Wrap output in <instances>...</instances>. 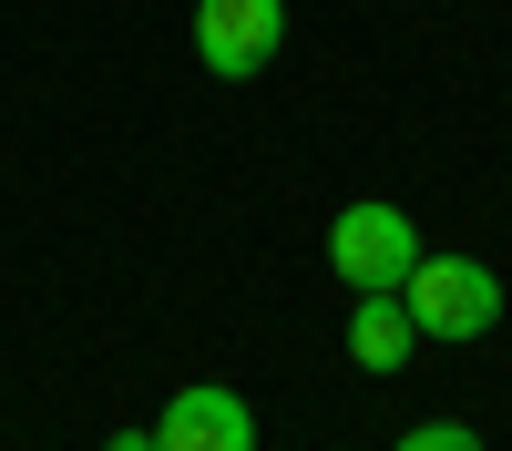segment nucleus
I'll use <instances>...</instances> for the list:
<instances>
[{
    "instance_id": "20e7f679",
    "label": "nucleus",
    "mask_w": 512,
    "mask_h": 451,
    "mask_svg": "<svg viewBox=\"0 0 512 451\" xmlns=\"http://www.w3.org/2000/svg\"><path fill=\"white\" fill-rule=\"evenodd\" d=\"M164 451H256V410L216 380H185L175 400H164V421H154Z\"/></svg>"
},
{
    "instance_id": "423d86ee",
    "label": "nucleus",
    "mask_w": 512,
    "mask_h": 451,
    "mask_svg": "<svg viewBox=\"0 0 512 451\" xmlns=\"http://www.w3.org/2000/svg\"><path fill=\"white\" fill-rule=\"evenodd\" d=\"M400 451H482V431H472V421H420Z\"/></svg>"
},
{
    "instance_id": "39448f33",
    "label": "nucleus",
    "mask_w": 512,
    "mask_h": 451,
    "mask_svg": "<svg viewBox=\"0 0 512 451\" xmlns=\"http://www.w3.org/2000/svg\"><path fill=\"white\" fill-rule=\"evenodd\" d=\"M410 349H420V328H410V298H400V287H379V298L349 308V359L369 369V380L410 369Z\"/></svg>"
},
{
    "instance_id": "f257e3e1",
    "label": "nucleus",
    "mask_w": 512,
    "mask_h": 451,
    "mask_svg": "<svg viewBox=\"0 0 512 451\" xmlns=\"http://www.w3.org/2000/svg\"><path fill=\"white\" fill-rule=\"evenodd\" d=\"M420 257H431V246H420V226L400 216V205H379V195H359V205H338V216H328V267H338V287H349V298L410 287Z\"/></svg>"
},
{
    "instance_id": "f03ea898",
    "label": "nucleus",
    "mask_w": 512,
    "mask_h": 451,
    "mask_svg": "<svg viewBox=\"0 0 512 451\" xmlns=\"http://www.w3.org/2000/svg\"><path fill=\"white\" fill-rule=\"evenodd\" d=\"M400 298H410V328L431 349H472V339H492V318H502V277L482 257H420Z\"/></svg>"
},
{
    "instance_id": "7ed1b4c3",
    "label": "nucleus",
    "mask_w": 512,
    "mask_h": 451,
    "mask_svg": "<svg viewBox=\"0 0 512 451\" xmlns=\"http://www.w3.org/2000/svg\"><path fill=\"white\" fill-rule=\"evenodd\" d=\"M287 52V0H195V62L216 82H256Z\"/></svg>"
},
{
    "instance_id": "0eeeda50",
    "label": "nucleus",
    "mask_w": 512,
    "mask_h": 451,
    "mask_svg": "<svg viewBox=\"0 0 512 451\" xmlns=\"http://www.w3.org/2000/svg\"><path fill=\"white\" fill-rule=\"evenodd\" d=\"M103 451H164V441H154V431H113Z\"/></svg>"
}]
</instances>
